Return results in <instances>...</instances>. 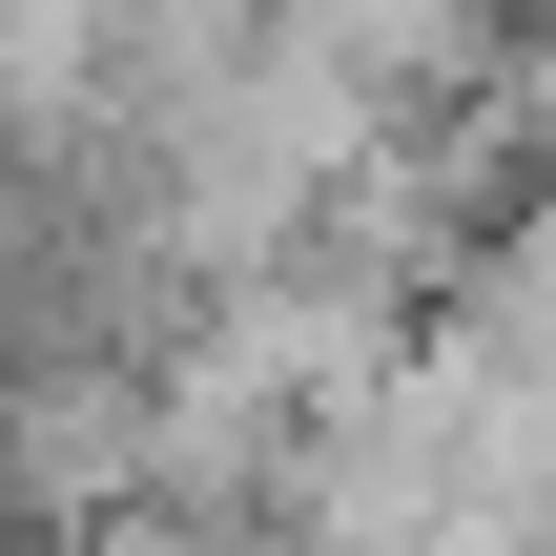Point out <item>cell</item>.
<instances>
[{
	"label": "cell",
	"mask_w": 556,
	"mask_h": 556,
	"mask_svg": "<svg viewBox=\"0 0 556 556\" xmlns=\"http://www.w3.org/2000/svg\"><path fill=\"white\" fill-rule=\"evenodd\" d=\"M41 556H227V516H186V495H124V516H83V536H41Z\"/></svg>",
	"instance_id": "6da1fadb"
},
{
	"label": "cell",
	"mask_w": 556,
	"mask_h": 556,
	"mask_svg": "<svg viewBox=\"0 0 556 556\" xmlns=\"http://www.w3.org/2000/svg\"><path fill=\"white\" fill-rule=\"evenodd\" d=\"M0 227H21V103H0Z\"/></svg>",
	"instance_id": "7a4b0ae2"
}]
</instances>
